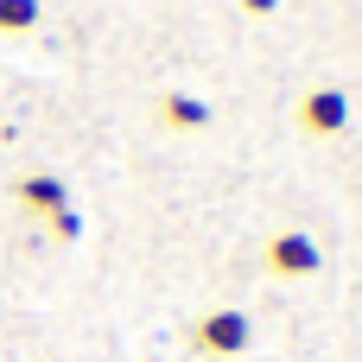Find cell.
Wrapping results in <instances>:
<instances>
[{
    "mask_svg": "<svg viewBox=\"0 0 362 362\" xmlns=\"http://www.w3.org/2000/svg\"><path fill=\"white\" fill-rule=\"evenodd\" d=\"M248 344H255V325H248V312H235V305L204 312V318H197V331H191V350H197V356H210V362L248 356Z\"/></svg>",
    "mask_w": 362,
    "mask_h": 362,
    "instance_id": "1",
    "label": "cell"
},
{
    "mask_svg": "<svg viewBox=\"0 0 362 362\" xmlns=\"http://www.w3.org/2000/svg\"><path fill=\"white\" fill-rule=\"evenodd\" d=\"M261 261H267L274 280H312V274L325 267V248H318L305 229H274L267 248H261Z\"/></svg>",
    "mask_w": 362,
    "mask_h": 362,
    "instance_id": "2",
    "label": "cell"
},
{
    "mask_svg": "<svg viewBox=\"0 0 362 362\" xmlns=\"http://www.w3.org/2000/svg\"><path fill=\"white\" fill-rule=\"evenodd\" d=\"M293 121H299V134H312V140H337V134L350 127V95H344V89H331V83H318V89H305V95H299Z\"/></svg>",
    "mask_w": 362,
    "mask_h": 362,
    "instance_id": "3",
    "label": "cell"
},
{
    "mask_svg": "<svg viewBox=\"0 0 362 362\" xmlns=\"http://www.w3.org/2000/svg\"><path fill=\"white\" fill-rule=\"evenodd\" d=\"M159 121H165L172 134H204V127H210V102L172 89V95H159Z\"/></svg>",
    "mask_w": 362,
    "mask_h": 362,
    "instance_id": "4",
    "label": "cell"
},
{
    "mask_svg": "<svg viewBox=\"0 0 362 362\" xmlns=\"http://www.w3.org/2000/svg\"><path fill=\"white\" fill-rule=\"evenodd\" d=\"M19 204L38 210V216H57V210H70V191H64V178L32 172V178H19Z\"/></svg>",
    "mask_w": 362,
    "mask_h": 362,
    "instance_id": "5",
    "label": "cell"
},
{
    "mask_svg": "<svg viewBox=\"0 0 362 362\" xmlns=\"http://www.w3.org/2000/svg\"><path fill=\"white\" fill-rule=\"evenodd\" d=\"M38 25V0H0V32H32Z\"/></svg>",
    "mask_w": 362,
    "mask_h": 362,
    "instance_id": "6",
    "label": "cell"
},
{
    "mask_svg": "<svg viewBox=\"0 0 362 362\" xmlns=\"http://www.w3.org/2000/svg\"><path fill=\"white\" fill-rule=\"evenodd\" d=\"M51 235H57V242H76V235H83V216H76V210H57V216H51Z\"/></svg>",
    "mask_w": 362,
    "mask_h": 362,
    "instance_id": "7",
    "label": "cell"
},
{
    "mask_svg": "<svg viewBox=\"0 0 362 362\" xmlns=\"http://www.w3.org/2000/svg\"><path fill=\"white\" fill-rule=\"evenodd\" d=\"M242 6H248L255 19H267V13H280V0H242Z\"/></svg>",
    "mask_w": 362,
    "mask_h": 362,
    "instance_id": "8",
    "label": "cell"
}]
</instances>
